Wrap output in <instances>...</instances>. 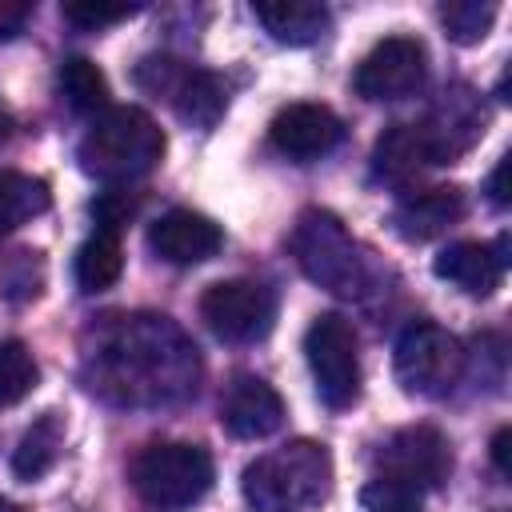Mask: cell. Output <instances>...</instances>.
Returning a JSON list of instances; mask_svg holds the SVG:
<instances>
[{
    "mask_svg": "<svg viewBox=\"0 0 512 512\" xmlns=\"http://www.w3.org/2000/svg\"><path fill=\"white\" fill-rule=\"evenodd\" d=\"M492 464H496L500 476H512V432L508 428H500L492 436Z\"/></svg>",
    "mask_w": 512,
    "mask_h": 512,
    "instance_id": "obj_30",
    "label": "cell"
},
{
    "mask_svg": "<svg viewBox=\"0 0 512 512\" xmlns=\"http://www.w3.org/2000/svg\"><path fill=\"white\" fill-rule=\"evenodd\" d=\"M504 268H508V236H500L496 244L456 240V244L440 248L432 260V272L468 296H492L500 288Z\"/></svg>",
    "mask_w": 512,
    "mask_h": 512,
    "instance_id": "obj_14",
    "label": "cell"
},
{
    "mask_svg": "<svg viewBox=\"0 0 512 512\" xmlns=\"http://www.w3.org/2000/svg\"><path fill=\"white\" fill-rule=\"evenodd\" d=\"M268 140L288 160H320L344 140V124H340V116L332 108L300 100V104H288V108H280L272 116Z\"/></svg>",
    "mask_w": 512,
    "mask_h": 512,
    "instance_id": "obj_12",
    "label": "cell"
},
{
    "mask_svg": "<svg viewBox=\"0 0 512 512\" xmlns=\"http://www.w3.org/2000/svg\"><path fill=\"white\" fill-rule=\"evenodd\" d=\"M216 480L212 456L200 444H184V440H160L140 448V456L132 460V488L144 504L160 508V512H180L192 508L196 500L208 496Z\"/></svg>",
    "mask_w": 512,
    "mask_h": 512,
    "instance_id": "obj_5",
    "label": "cell"
},
{
    "mask_svg": "<svg viewBox=\"0 0 512 512\" xmlns=\"http://www.w3.org/2000/svg\"><path fill=\"white\" fill-rule=\"evenodd\" d=\"M40 380V368H36V356L28 352L24 340H4L0 344V408L8 404H20Z\"/></svg>",
    "mask_w": 512,
    "mask_h": 512,
    "instance_id": "obj_24",
    "label": "cell"
},
{
    "mask_svg": "<svg viewBox=\"0 0 512 512\" xmlns=\"http://www.w3.org/2000/svg\"><path fill=\"white\" fill-rule=\"evenodd\" d=\"M220 244H224L220 224L208 220L204 212H192V208H172L148 228V248L176 268H192V264L212 260L220 252Z\"/></svg>",
    "mask_w": 512,
    "mask_h": 512,
    "instance_id": "obj_13",
    "label": "cell"
},
{
    "mask_svg": "<svg viewBox=\"0 0 512 512\" xmlns=\"http://www.w3.org/2000/svg\"><path fill=\"white\" fill-rule=\"evenodd\" d=\"M48 184L28 172H0V236L16 232L20 224L48 212Z\"/></svg>",
    "mask_w": 512,
    "mask_h": 512,
    "instance_id": "obj_22",
    "label": "cell"
},
{
    "mask_svg": "<svg viewBox=\"0 0 512 512\" xmlns=\"http://www.w3.org/2000/svg\"><path fill=\"white\" fill-rule=\"evenodd\" d=\"M220 424L236 440H264L284 424V400L268 380L236 376L220 400Z\"/></svg>",
    "mask_w": 512,
    "mask_h": 512,
    "instance_id": "obj_15",
    "label": "cell"
},
{
    "mask_svg": "<svg viewBox=\"0 0 512 512\" xmlns=\"http://www.w3.org/2000/svg\"><path fill=\"white\" fill-rule=\"evenodd\" d=\"M464 212H468L464 192L448 188V184H436V188H424V192H408L392 208V228L404 240H432V236L448 232L452 224H460Z\"/></svg>",
    "mask_w": 512,
    "mask_h": 512,
    "instance_id": "obj_18",
    "label": "cell"
},
{
    "mask_svg": "<svg viewBox=\"0 0 512 512\" xmlns=\"http://www.w3.org/2000/svg\"><path fill=\"white\" fill-rule=\"evenodd\" d=\"M204 324L232 344L264 340L276 324V296L256 280H220L200 296Z\"/></svg>",
    "mask_w": 512,
    "mask_h": 512,
    "instance_id": "obj_8",
    "label": "cell"
},
{
    "mask_svg": "<svg viewBox=\"0 0 512 512\" xmlns=\"http://www.w3.org/2000/svg\"><path fill=\"white\" fill-rule=\"evenodd\" d=\"M60 92L72 112L80 116H100L108 108V76L88 60V56H68L60 64Z\"/></svg>",
    "mask_w": 512,
    "mask_h": 512,
    "instance_id": "obj_23",
    "label": "cell"
},
{
    "mask_svg": "<svg viewBox=\"0 0 512 512\" xmlns=\"http://www.w3.org/2000/svg\"><path fill=\"white\" fill-rule=\"evenodd\" d=\"M252 16L264 24V32L276 44H312L328 28V8L316 0H260L252 4Z\"/></svg>",
    "mask_w": 512,
    "mask_h": 512,
    "instance_id": "obj_19",
    "label": "cell"
},
{
    "mask_svg": "<svg viewBox=\"0 0 512 512\" xmlns=\"http://www.w3.org/2000/svg\"><path fill=\"white\" fill-rule=\"evenodd\" d=\"M120 272H124L120 232L96 228L76 252V284H80V292H104V288H112L120 280Z\"/></svg>",
    "mask_w": 512,
    "mask_h": 512,
    "instance_id": "obj_20",
    "label": "cell"
},
{
    "mask_svg": "<svg viewBox=\"0 0 512 512\" xmlns=\"http://www.w3.org/2000/svg\"><path fill=\"white\" fill-rule=\"evenodd\" d=\"M0 512H12V508H8V504H4V500H0Z\"/></svg>",
    "mask_w": 512,
    "mask_h": 512,
    "instance_id": "obj_32",
    "label": "cell"
},
{
    "mask_svg": "<svg viewBox=\"0 0 512 512\" xmlns=\"http://www.w3.org/2000/svg\"><path fill=\"white\" fill-rule=\"evenodd\" d=\"M360 504L368 512H420L424 508V492L404 484V480H392V476H376L360 488Z\"/></svg>",
    "mask_w": 512,
    "mask_h": 512,
    "instance_id": "obj_26",
    "label": "cell"
},
{
    "mask_svg": "<svg viewBox=\"0 0 512 512\" xmlns=\"http://www.w3.org/2000/svg\"><path fill=\"white\" fill-rule=\"evenodd\" d=\"M60 12H64V20H68V24H76V28L92 32V28H108V24H120V20L136 16V12H140V4H108V0H72V4H64Z\"/></svg>",
    "mask_w": 512,
    "mask_h": 512,
    "instance_id": "obj_27",
    "label": "cell"
},
{
    "mask_svg": "<svg viewBox=\"0 0 512 512\" xmlns=\"http://www.w3.org/2000/svg\"><path fill=\"white\" fill-rule=\"evenodd\" d=\"M376 464H380V476H392V480H404V484L428 492V488H440L448 480V472H452V448H448V440H444L440 428L412 424V428L392 432L380 444Z\"/></svg>",
    "mask_w": 512,
    "mask_h": 512,
    "instance_id": "obj_9",
    "label": "cell"
},
{
    "mask_svg": "<svg viewBox=\"0 0 512 512\" xmlns=\"http://www.w3.org/2000/svg\"><path fill=\"white\" fill-rule=\"evenodd\" d=\"M76 160L100 184H132L164 160V132L144 108L108 104L80 136Z\"/></svg>",
    "mask_w": 512,
    "mask_h": 512,
    "instance_id": "obj_2",
    "label": "cell"
},
{
    "mask_svg": "<svg viewBox=\"0 0 512 512\" xmlns=\"http://www.w3.org/2000/svg\"><path fill=\"white\" fill-rule=\"evenodd\" d=\"M332 488V456L316 440H288L264 456H256L244 476L240 492L252 512H308Z\"/></svg>",
    "mask_w": 512,
    "mask_h": 512,
    "instance_id": "obj_3",
    "label": "cell"
},
{
    "mask_svg": "<svg viewBox=\"0 0 512 512\" xmlns=\"http://www.w3.org/2000/svg\"><path fill=\"white\" fill-rule=\"evenodd\" d=\"M28 16H32V4L28 0H0V40L20 36L24 24H28Z\"/></svg>",
    "mask_w": 512,
    "mask_h": 512,
    "instance_id": "obj_28",
    "label": "cell"
},
{
    "mask_svg": "<svg viewBox=\"0 0 512 512\" xmlns=\"http://www.w3.org/2000/svg\"><path fill=\"white\" fill-rule=\"evenodd\" d=\"M196 344L168 316H124L96 348V384L120 404H168L196 388Z\"/></svg>",
    "mask_w": 512,
    "mask_h": 512,
    "instance_id": "obj_1",
    "label": "cell"
},
{
    "mask_svg": "<svg viewBox=\"0 0 512 512\" xmlns=\"http://www.w3.org/2000/svg\"><path fill=\"white\" fill-rule=\"evenodd\" d=\"M292 256H296L300 272L312 284L328 288L332 296L356 300L372 284V272H368L364 252L356 248V240L348 236V228L332 212L308 208L296 220V228H292Z\"/></svg>",
    "mask_w": 512,
    "mask_h": 512,
    "instance_id": "obj_4",
    "label": "cell"
},
{
    "mask_svg": "<svg viewBox=\"0 0 512 512\" xmlns=\"http://www.w3.org/2000/svg\"><path fill=\"white\" fill-rule=\"evenodd\" d=\"M140 84L152 88L156 96H168L176 116L192 128H212L224 112V88L212 72L184 68L176 60H144Z\"/></svg>",
    "mask_w": 512,
    "mask_h": 512,
    "instance_id": "obj_11",
    "label": "cell"
},
{
    "mask_svg": "<svg viewBox=\"0 0 512 512\" xmlns=\"http://www.w3.org/2000/svg\"><path fill=\"white\" fill-rule=\"evenodd\" d=\"M492 20H496V4H488V0H448L440 8V24H444L448 40H456V44H480L488 36Z\"/></svg>",
    "mask_w": 512,
    "mask_h": 512,
    "instance_id": "obj_25",
    "label": "cell"
},
{
    "mask_svg": "<svg viewBox=\"0 0 512 512\" xmlns=\"http://www.w3.org/2000/svg\"><path fill=\"white\" fill-rule=\"evenodd\" d=\"M4 136H8V112L0 108V140H4Z\"/></svg>",
    "mask_w": 512,
    "mask_h": 512,
    "instance_id": "obj_31",
    "label": "cell"
},
{
    "mask_svg": "<svg viewBox=\"0 0 512 512\" xmlns=\"http://www.w3.org/2000/svg\"><path fill=\"white\" fill-rule=\"evenodd\" d=\"M428 76V52L416 36H388L380 40L356 68L352 84L364 100H404L412 92H420Z\"/></svg>",
    "mask_w": 512,
    "mask_h": 512,
    "instance_id": "obj_10",
    "label": "cell"
},
{
    "mask_svg": "<svg viewBox=\"0 0 512 512\" xmlns=\"http://www.w3.org/2000/svg\"><path fill=\"white\" fill-rule=\"evenodd\" d=\"M420 128H424L436 160L448 164L476 144V136L484 132V112L468 88H452L432 104V112L420 120Z\"/></svg>",
    "mask_w": 512,
    "mask_h": 512,
    "instance_id": "obj_16",
    "label": "cell"
},
{
    "mask_svg": "<svg viewBox=\"0 0 512 512\" xmlns=\"http://www.w3.org/2000/svg\"><path fill=\"white\" fill-rule=\"evenodd\" d=\"M60 448H64V420L60 412H44L40 420H32V428L12 448V472L20 480H40L56 464Z\"/></svg>",
    "mask_w": 512,
    "mask_h": 512,
    "instance_id": "obj_21",
    "label": "cell"
},
{
    "mask_svg": "<svg viewBox=\"0 0 512 512\" xmlns=\"http://www.w3.org/2000/svg\"><path fill=\"white\" fill-rule=\"evenodd\" d=\"M508 168H512V156H500V164H496L492 176H488V200H492L496 208H508V204H512V192H508Z\"/></svg>",
    "mask_w": 512,
    "mask_h": 512,
    "instance_id": "obj_29",
    "label": "cell"
},
{
    "mask_svg": "<svg viewBox=\"0 0 512 512\" xmlns=\"http://www.w3.org/2000/svg\"><path fill=\"white\" fill-rule=\"evenodd\" d=\"M304 356L316 380V392L328 408H352L360 396V340L352 320L324 312L304 332Z\"/></svg>",
    "mask_w": 512,
    "mask_h": 512,
    "instance_id": "obj_7",
    "label": "cell"
},
{
    "mask_svg": "<svg viewBox=\"0 0 512 512\" xmlns=\"http://www.w3.org/2000/svg\"><path fill=\"white\" fill-rule=\"evenodd\" d=\"M436 164L440 160H436V152H432V144H428V136H424L420 124H392L376 140V148H372V172L384 184H392V188L416 184Z\"/></svg>",
    "mask_w": 512,
    "mask_h": 512,
    "instance_id": "obj_17",
    "label": "cell"
},
{
    "mask_svg": "<svg viewBox=\"0 0 512 512\" xmlns=\"http://www.w3.org/2000/svg\"><path fill=\"white\" fill-rule=\"evenodd\" d=\"M392 364H396V380L404 384V392L440 400L460 384V376L468 368V352H464L460 336H452L448 328H440L432 320H412L396 336Z\"/></svg>",
    "mask_w": 512,
    "mask_h": 512,
    "instance_id": "obj_6",
    "label": "cell"
}]
</instances>
